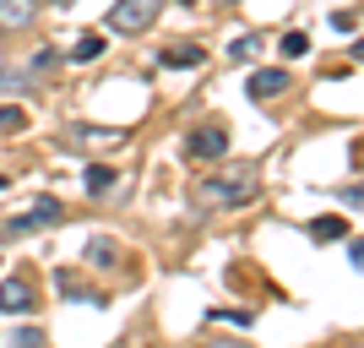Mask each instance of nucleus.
Returning a JSON list of instances; mask_svg holds the SVG:
<instances>
[{
    "label": "nucleus",
    "instance_id": "16",
    "mask_svg": "<svg viewBox=\"0 0 364 348\" xmlns=\"http://www.w3.org/2000/svg\"><path fill=\"white\" fill-rule=\"evenodd\" d=\"M261 55V38H240V44H234V60H256Z\"/></svg>",
    "mask_w": 364,
    "mask_h": 348
},
{
    "label": "nucleus",
    "instance_id": "9",
    "mask_svg": "<svg viewBox=\"0 0 364 348\" xmlns=\"http://www.w3.org/2000/svg\"><path fill=\"white\" fill-rule=\"evenodd\" d=\"M0 131H6V137L28 131V109H16V104H0Z\"/></svg>",
    "mask_w": 364,
    "mask_h": 348
},
{
    "label": "nucleus",
    "instance_id": "3",
    "mask_svg": "<svg viewBox=\"0 0 364 348\" xmlns=\"http://www.w3.org/2000/svg\"><path fill=\"white\" fill-rule=\"evenodd\" d=\"M49 223H60V201H55V196H38L22 218L6 223V234H33V228H49Z\"/></svg>",
    "mask_w": 364,
    "mask_h": 348
},
{
    "label": "nucleus",
    "instance_id": "10",
    "mask_svg": "<svg viewBox=\"0 0 364 348\" xmlns=\"http://www.w3.org/2000/svg\"><path fill=\"white\" fill-rule=\"evenodd\" d=\"M164 65H201V49L196 44H174V49H164Z\"/></svg>",
    "mask_w": 364,
    "mask_h": 348
},
{
    "label": "nucleus",
    "instance_id": "7",
    "mask_svg": "<svg viewBox=\"0 0 364 348\" xmlns=\"http://www.w3.org/2000/svg\"><path fill=\"white\" fill-rule=\"evenodd\" d=\"M38 0H0V28H28Z\"/></svg>",
    "mask_w": 364,
    "mask_h": 348
},
{
    "label": "nucleus",
    "instance_id": "5",
    "mask_svg": "<svg viewBox=\"0 0 364 348\" xmlns=\"http://www.w3.org/2000/svg\"><path fill=\"white\" fill-rule=\"evenodd\" d=\"M191 152H196V158H223L228 152V131L223 125H201L196 137H191Z\"/></svg>",
    "mask_w": 364,
    "mask_h": 348
},
{
    "label": "nucleus",
    "instance_id": "18",
    "mask_svg": "<svg viewBox=\"0 0 364 348\" xmlns=\"http://www.w3.org/2000/svg\"><path fill=\"white\" fill-rule=\"evenodd\" d=\"M332 28L337 33H353V28H359V16H353V11H332Z\"/></svg>",
    "mask_w": 364,
    "mask_h": 348
},
{
    "label": "nucleus",
    "instance_id": "14",
    "mask_svg": "<svg viewBox=\"0 0 364 348\" xmlns=\"http://www.w3.org/2000/svg\"><path fill=\"white\" fill-rule=\"evenodd\" d=\"M55 283H60V294H65V300H82V294H87V288H82V278H76L71 267H60V273H55Z\"/></svg>",
    "mask_w": 364,
    "mask_h": 348
},
{
    "label": "nucleus",
    "instance_id": "1",
    "mask_svg": "<svg viewBox=\"0 0 364 348\" xmlns=\"http://www.w3.org/2000/svg\"><path fill=\"white\" fill-rule=\"evenodd\" d=\"M256 191H261L256 164H223L191 185L196 207H245V201H256Z\"/></svg>",
    "mask_w": 364,
    "mask_h": 348
},
{
    "label": "nucleus",
    "instance_id": "6",
    "mask_svg": "<svg viewBox=\"0 0 364 348\" xmlns=\"http://www.w3.org/2000/svg\"><path fill=\"white\" fill-rule=\"evenodd\" d=\"M283 88H289V71H277V65H272V71H256V76H250V98H277Z\"/></svg>",
    "mask_w": 364,
    "mask_h": 348
},
{
    "label": "nucleus",
    "instance_id": "15",
    "mask_svg": "<svg viewBox=\"0 0 364 348\" xmlns=\"http://www.w3.org/2000/svg\"><path fill=\"white\" fill-rule=\"evenodd\" d=\"M114 185V169H87V191H109Z\"/></svg>",
    "mask_w": 364,
    "mask_h": 348
},
{
    "label": "nucleus",
    "instance_id": "19",
    "mask_svg": "<svg viewBox=\"0 0 364 348\" xmlns=\"http://www.w3.org/2000/svg\"><path fill=\"white\" fill-rule=\"evenodd\" d=\"M0 191H6V174H0Z\"/></svg>",
    "mask_w": 364,
    "mask_h": 348
},
{
    "label": "nucleus",
    "instance_id": "21",
    "mask_svg": "<svg viewBox=\"0 0 364 348\" xmlns=\"http://www.w3.org/2000/svg\"><path fill=\"white\" fill-rule=\"evenodd\" d=\"M60 6H71V0H60Z\"/></svg>",
    "mask_w": 364,
    "mask_h": 348
},
{
    "label": "nucleus",
    "instance_id": "17",
    "mask_svg": "<svg viewBox=\"0 0 364 348\" xmlns=\"http://www.w3.org/2000/svg\"><path fill=\"white\" fill-rule=\"evenodd\" d=\"M11 343H22V348H33V343H44V332H38V327H16V337Z\"/></svg>",
    "mask_w": 364,
    "mask_h": 348
},
{
    "label": "nucleus",
    "instance_id": "2",
    "mask_svg": "<svg viewBox=\"0 0 364 348\" xmlns=\"http://www.w3.org/2000/svg\"><path fill=\"white\" fill-rule=\"evenodd\" d=\"M158 6H164V0H120V6L109 11V28L114 33H141V28H152Z\"/></svg>",
    "mask_w": 364,
    "mask_h": 348
},
{
    "label": "nucleus",
    "instance_id": "20",
    "mask_svg": "<svg viewBox=\"0 0 364 348\" xmlns=\"http://www.w3.org/2000/svg\"><path fill=\"white\" fill-rule=\"evenodd\" d=\"M185 6H196V0H185Z\"/></svg>",
    "mask_w": 364,
    "mask_h": 348
},
{
    "label": "nucleus",
    "instance_id": "4",
    "mask_svg": "<svg viewBox=\"0 0 364 348\" xmlns=\"http://www.w3.org/2000/svg\"><path fill=\"white\" fill-rule=\"evenodd\" d=\"M33 283H22V278H11V283H0V310H6V316H28L33 310Z\"/></svg>",
    "mask_w": 364,
    "mask_h": 348
},
{
    "label": "nucleus",
    "instance_id": "12",
    "mask_svg": "<svg viewBox=\"0 0 364 348\" xmlns=\"http://www.w3.org/2000/svg\"><path fill=\"white\" fill-rule=\"evenodd\" d=\"M87 256L98 261V267H114V256H120V245H114V240H92V245H87Z\"/></svg>",
    "mask_w": 364,
    "mask_h": 348
},
{
    "label": "nucleus",
    "instance_id": "8",
    "mask_svg": "<svg viewBox=\"0 0 364 348\" xmlns=\"http://www.w3.org/2000/svg\"><path fill=\"white\" fill-rule=\"evenodd\" d=\"M98 55H104V38H98V33H76L71 60H98Z\"/></svg>",
    "mask_w": 364,
    "mask_h": 348
},
{
    "label": "nucleus",
    "instance_id": "13",
    "mask_svg": "<svg viewBox=\"0 0 364 348\" xmlns=\"http://www.w3.org/2000/svg\"><path fill=\"white\" fill-rule=\"evenodd\" d=\"M283 55H289V60H299V55H310V33H304V28H294L289 38H283Z\"/></svg>",
    "mask_w": 364,
    "mask_h": 348
},
{
    "label": "nucleus",
    "instance_id": "11",
    "mask_svg": "<svg viewBox=\"0 0 364 348\" xmlns=\"http://www.w3.org/2000/svg\"><path fill=\"white\" fill-rule=\"evenodd\" d=\"M337 234H343V218H337V212H326V218L310 223V240H337Z\"/></svg>",
    "mask_w": 364,
    "mask_h": 348
}]
</instances>
